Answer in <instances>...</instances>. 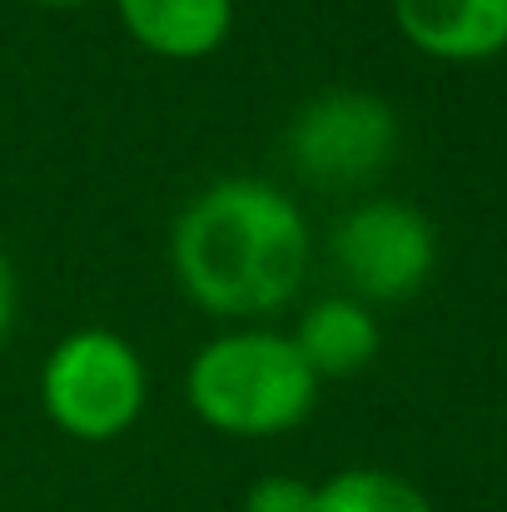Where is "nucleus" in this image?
Instances as JSON below:
<instances>
[{"instance_id": "1", "label": "nucleus", "mask_w": 507, "mask_h": 512, "mask_svg": "<svg viewBox=\"0 0 507 512\" xmlns=\"http://www.w3.org/2000/svg\"><path fill=\"white\" fill-rule=\"evenodd\" d=\"M314 239L304 209L269 179H219L199 189L169 234L174 284L214 319H264L309 274Z\"/></svg>"}, {"instance_id": "2", "label": "nucleus", "mask_w": 507, "mask_h": 512, "mask_svg": "<svg viewBox=\"0 0 507 512\" xmlns=\"http://www.w3.org/2000/svg\"><path fill=\"white\" fill-rule=\"evenodd\" d=\"M184 398L199 423L229 438H279L319 403V378L289 334L234 329L209 339L184 373Z\"/></svg>"}, {"instance_id": "3", "label": "nucleus", "mask_w": 507, "mask_h": 512, "mask_svg": "<svg viewBox=\"0 0 507 512\" xmlns=\"http://www.w3.org/2000/svg\"><path fill=\"white\" fill-rule=\"evenodd\" d=\"M145 358L115 329H75L50 348L40 368V403L50 423L80 443H110L145 413Z\"/></svg>"}, {"instance_id": "4", "label": "nucleus", "mask_w": 507, "mask_h": 512, "mask_svg": "<svg viewBox=\"0 0 507 512\" xmlns=\"http://www.w3.org/2000/svg\"><path fill=\"white\" fill-rule=\"evenodd\" d=\"M289 165L319 189L368 184L398 155V115L373 90H324L299 105L284 135Z\"/></svg>"}, {"instance_id": "5", "label": "nucleus", "mask_w": 507, "mask_h": 512, "mask_svg": "<svg viewBox=\"0 0 507 512\" xmlns=\"http://www.w3.org/2000/svg\"><path fill=\"white\" fill-rule=\"evenodd\" d=\"M329 254H334L338 279L348 284V299L403 304L428 284L438 264V234L418 204L368 199L334 224Z\"/></svg>"}, {"instance_id": "6", "label": "nucleus", "mask_w": 507, "mask_h": 512, "mask_svg": "<svg viewBox=\"0 0 507 512\" xmlns=\"http://www.w3.org/2000/svg\"><path fill=\"white\" fill-rule=\"evenodd\" d=\"M398 35L443 65H483L507 50V0H388Z\"/></svg>"}, {"instance_id": "7", "label": "nucleus", "mask_w": 507, "mask_h": 512, "mask_svg": "<svg viewBox=\"0 0 507 512\" xmlns=\"http://www.w3.org/2000/svg\"><path fill=\"white\" fill-rule=\"evenodd\" d=\"M115 15L160 60H204L234 30V0H115Z\"/></svg>"}, {"instance_id": "8", "label": "nucleus", "mask_w": 507, "mask_h": 512, "mask_svg": "<svg viewBox=\"0 0 507 512\" xmlns=\"http://www.w3.org/2000/svg\"><path fill=\"white\" fill-rule=\"evenodd\" d=\"M299 358L309 363V373L324 383V378H353L363 373L373 358H378V319L368 304L348 299V294H329L319 304L304 309L299 329L289 334Z\"/></svg>"}, {"instance_id": "9", "label": "nucleus", "mask_w": 507, "mask_h": 512, "mask_svg": "<svg viewBox=\"0 0 507 512\" xmlns=\"http://www.w3.org/2000/svg\"><path fill=\"white\" fill-rule=\"evenodd\" d=\"M319 512H433L428 493L388 468H343L319 483Z\"/></svg>"}, {"instance_id": "10", "label": "nucleus", "mask_w": 507, "mask_h": 512, "mask_svg": "<svg viewBox=\"0 0 507 512\" xmlns=\"http://www.w3.org/2000/svg\"><path fill=\"white\" fill-rule=\"evenodd\" d=\"M239 512H319V488L294 473H264L249 483Z\"/></svg>"}, {"instance_id": "11", "label": "nucleus", "mask_w": 507, "mask_h": 512, "mask_svg": "<svg viewBox=\"0 0 507 512\" xmlns=\"http://www.w3.org/2000/svg\"><path fill=\"white\" fill-rule=\"evenodd\" d=\"M10 319H15V269L0 249V339L10 334Z\"/></svg>"}, {"instance_id": "12", "label": "nucleus", "mask_w": 507, "mask_h": 512, "mask_svg": "<svg viewBox=\"0 0 507 512\" xmlns=\"http://www.w3.org/2000/svg\"><path fill=\"white\" fill-rule=\"evenodd\" d=\"M35 5H50V10H70V5H90V0H35Z\"/></svg>"}]
</instances>
